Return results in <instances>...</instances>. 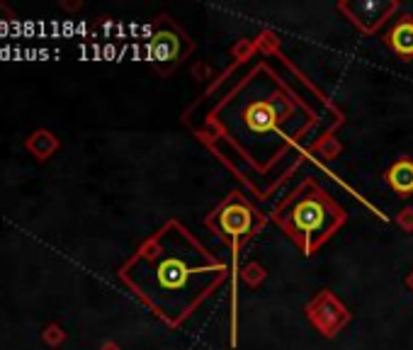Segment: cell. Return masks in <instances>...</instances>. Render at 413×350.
<instances>
[{
  "mask_svg": "<svg viewBox=\"0 0 413 350\" xmlns=\"http://www.w3.org/2000/svg\"><path fill=\"white\" fill-rule=\"evenodd\" d=\"M226 277L219 263L180 222H165L120 268V280L165 324L180 326Z\"/></svg>",
  "mask_w": 413,
  "mask_h": 350,
  "instance_id": "6da1fadb",
  "label": "cell"
},
{
  "mask_svg": "<svg viewBox=\"0 0 413 350\" xmlns=\"http://www.w3.org/2000/svg\"><path fill=\"white\" fill-rule=\"evenodd\" d=\"M214 217H216V227H219V231L224 236H229L234 243L253 229V212H251V207L246 202H241V200H234V197L226 200Z\"/></svg>",
  "mask_w": 413,
  "mask_h": 350,
  "instance_id": "5b68a950",
  "label": "cell"
},
{
  "mask_svg": "<svg viewBox=\"0 0 413 350\" xmlns=\"http://www.w3.org/2000/svg\"><path fill=\"white\" fill-rule=\"evenodd\" d=\"M389 185L397 190L399 195H411L413 192V161H397L387 173Z\"/></svg>",
  "mask_w": 413,
  "mask_h": 350,
  "instance_id": "52a82bcc",
  "label": "cell"
},
{
  "mask_svg": "<svg viewBox=\"0 0 413 350\" xmlns=\"http://www.w3.org/2000/svg\"><path fill=\"white\" fill-rule=\"evenodd\" d=\"M22 37V22L17 20V15L8 8L5 3H0V39L5 37Z\"/></svg>",
  "mask_w": 413,
  "mask_h": 350,
  "instance_id": "9c48e42d",
  "label": "cell"
},
{
  "mask_svg": "<svg viewBox=\"0 0 413 350\" xmlns=\"http://www.w3.org/2000/svg\"><path fill=\"white\" fill-rule=\"evenodd\" d=\"M343 219V210L314 180H304L277 210V222L304 248V253H314L328 236H333Z\"/></svg>",
  "mask_w": 413,
  "mask_h": 350,
  "instance_id": "3957f363",
  "label": "cell"
},
{
  "mask_svg": "<svg viewBox=\"0 0 413 350\" xmlns=\"http://www.w3.org/2000/svg\"><path fill=\"white\" fill-rule=\"evenodd\" d=\"M61 8H63V10H78V8H80V3H68V0H63Z\"/></svg>",
  "mask_w": 413,
  "mask_h": 350,
  "instance_id": "8fae6325",
  "label": "cell"
},
{
  "mask_svg": "<svg viewBox=\"0 0 413 350\" xmlns=\"http://www.w3.org/2000/svg\"><path fill=\"white\" fill-rule=\"evenodd\" d=\"M41 341H44L49 348H58V346H63V341H66V331H63L58 324H49L44 331H41Z\"/></svg>",
  "mask_w": 413,
  "mask_h": 350,
  "instance_id": "30bf717a",
  "label": "cell"
},
{
  "mask_svg": "<svg viewBox=\"0 0 413 350\" xmlns=\"http://www.w3.org/2000/svg\"><path fill=\"white\" fill-rule=\"evenodd\" d=\"M311 112L265 61L258 63L211 112V122L261 173L297 146Z\"/></svg>",
  "mask_w": 413,
  "mask_h": 350,
  "instance_id": "7a4b0ae2",
  "label": "cell"
},
{
  "mask_svg": "<svg viewBox=\"0 0 413 350\" xmlns=\"http://www.w3.org/2000/svg\"><path fill=\"white\" fill-rule=\"evenodd\" d=\"M187 51H190V41L182 34V29L175 27L168 17H161L149 41H146V58L153 63V68L158 73L168 76L170 71L180 66Z\"/></svg>",
  "mask_w": 413,
  "mask_h": 350,
  "instance_id": "277c9868",
  "label": "cell"
},
{
  "mask_svg": "<svg viewBox=\"0 0 413 350\" xmlns=\"http://www.w3.org/2000/svg\"><path fill=\"white\" fill-rule=\"evenodd\" d=\"M58 146H61V141H58V136L54 132H49V129H37V132H32L25 139V148L37 158V161H46L49 156H54L58 151Z\"/></svg>",
  "mask_w": 413,
  "mask_h": 350,
  "instance_id": "8992f818",
  "label": "cell"
},
{
  "mask_svg": "<svg viewBox=\"0 0 413 350\" xmlns=\"http://www.w3.org/2000/svg\"><path fill=\"white\" fill-rule=\"evenodd\" d=\"M100 350H122V348H120V346H115V343H105V346L100 348Z\"/></svg>",
  "mask_w": 413,
  "mask_h": 350,
  "instance_id": "7c38bea8",
  "label": "cell"
},
{
  "mask_svg": "<svg viewBox=\"0 0 413 350\" xmlns=\"http://www.w3.org/2000/svg\"><path fill=\"white\" fill-rule=\"evenodd\" d=\"M387 39L399 56H413V22L411 20H404V22H399V25H394Z\"/></svg>",
  "mask_w": 413,
  "mask_h": 350,
  "instance_id": "ba28073f",
  "label": "cell"
}]
</instances>
